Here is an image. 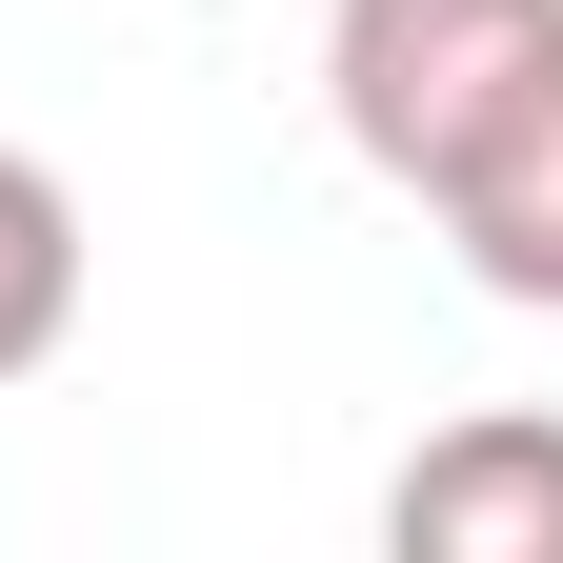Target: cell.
<instances>
[{
	"label": "cell",
	"instance_id": "obj_1",
	"mask_svg": "<svg viewBox=\"0 0 563 563\" xmlns=\"http://www.w3.org/2000/svg\"><path fill=\"white\" fill-rule=\"evenodd\" d=\"M543 41H563V0H342V21H322V121H342L363 181L443 201V162L523 101Z\"/></svg>",
	"mask_w": 563,
	"mask_h": 563
},
{
	"label": "cell",
	"instance_id": "obj_3",
	"mask_svg": "<svg viewBox=\"0 0 563 563\" xmlns=\"http://www.w3.org/2000/svg\"><path fill=\"white\" fill-rule=\"evenodd\" d=\"M422 222L463 242V282H483V302L563 322V41L523 60V101H504V121L443 162V201H422Z\"/></svg>",
	"mask_w": 563,
	"mask_h": 563
},
{
	"label": "cell",
	"instance_id": "obj_4",
	"mask_svg": "<svg viewBox=\"0 0 563 563\" xmlns=\"http://www.w3.org/2000/svg\"><path fill=\"white\" fill-rule=\"evenodd\" d=\"M60 342H81V201H60V162L0 141V383H41Z\"/></svg>",
	"mask_w": 563,
	"mask_h": 563
},
{
	"label": "cell",
	"instance_id": "obj_2",
	"mask_svg": "<svg viewBox=\"0 0 563 563\" xmlns=\"http://www.w3.org/2000/svg\"><path fill=\"white\" fill-rule=\"evenodd\" d=\"M383 543H402V563H563V422H543V402L443 422V443L383 483Z\"/></svg>",
	"mask_w": 563,
	"mask_h": 563
}]
</instances>
